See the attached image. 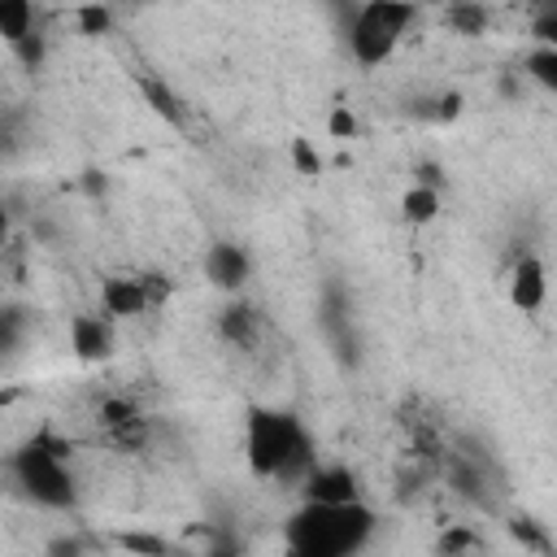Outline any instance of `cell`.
<instances>
[{"label": "cell", "instance_id": "1", "mask_svg": "<svg viewBox=\"0 0 557 557\" xmlns=\"http://www.w3.org/2000/svg\"><path fill=\"white\" fill-rule=\"evenodd\" d=\"M244 461L257 479H278V483H296V479L305 483L309 470L318 466L300 418L265 405H252L244 418Z\"/></svg>", "mask_w": 557, "mask_h": 557}, {"label": "cell", "instance_id": "2", "mask_svg": "<svg viewBox=\"0 0 557 557\" xmlns=\"http://www.w3.org/2000/svg\"><path fill=\"white\" fill-rule=\"evenodd\" d=\"M374 531V509L352 505H313L305 500L287 518V557H352Z\"/></svg>", "mask_w": 557, "mask_h": 557}, {"label": "cell", "instance_id": "3", "mask_svg": "<svg viewBox=\"0 0 557 557\" xmlns=\"http://www.w3.org/2000/svg\"><path fill=\"white\" fill-rule=\"evenodd\" d=\"M418 17V4H405V0H370L352 13V30H348V52L357 65L374 70L383 65L396 44L405 39L409 22Z\"/></svg>", "mask_w": 557, "mask_h": 557}, {"label": "cell", "instance_id": "4", "mask_svg": "<svg viewBox=\"0 0 557 557\" xmlns=\"http://www.w3.org/2000/svg\"><path fill=\"white\" fill-rule=\"evenodd\" d=\"M13 474L22 483V492L35 500V505H48V509H65L74 505V474L65 470V453L35 440L26 444L17 457H13Z\"/></svg>", "mask_w": 557, "mask_h": 557}, {"label": "cell", "instance_id": "5", "mask_svg": "<svg viewBox=\"0 0 557 557\" xmlns=\"http://www.w3.org/2000/svg\"><path fill=\"white\" fill-rule=\"evenodd\" d=\"M100 305H104V318H139L152 309V292L144 283V274H109L100 283Z\"/></svg>", "mask_w": 557, "mask_h": 557}, {"label": "cell", "instance_id": "6", "mask_svg": "<svg viewBox=\"0 0 557 557\" xmlns=\"http://www.w3.org/2000/svg\"><path fill=\"white\" fill-rule=\"evenodd\" d=\"M509 305L518 309V313H535V309H544V300H548V270H544V261L540 257H518L513 261V270H509Z\"/></svg>", "mask_w": 557, "mask_h": 557}, {"label": "cell", "instance_id": "7", "mask_svg": "<svg viewBox=\"0 0 557 557\" xmlns=\"http://www.w3.org/2000/svg\"><path fill=\"white\" fill-rule=\"evenodd\" d=\"M305 500L313 505H352L361 500L357 496V474L348 466H313L309 479H305Z\"/></svg>", "mask_w": 557, "mask_h": 557}, {"label": "cell", "instance_id": "8", "mask_svg": "<svg viewBox=\"0 0 557 557\" xmlns=\"http://www.w3.org/2000/svg\"><path fill=\"white\" fill-rule=\"evenodd\" d=\"M70 348L78 361H104L113 352V326L100 313H74L70 318Z\"/></svg>", "mask_w": 557, "mask_h": 557}, {"label": "cell", "instance_id": "9", "mask_svg": "<svg viewBox=\"0 0 557 557\" xmlns=\"http://www.w3.org/2000/svg\"><path fill=\"white\" fill-rule=\"evenodd\" d=\"M248 270H252V261H248V252L239 248V244H213L209 252H205V274L218 283V287H239L244 278H248Z\"/></svg>", "mask_w": 557, "mask_h": 557}, {"label": "cell", "instance_id": "10", "mask_svg": "<svg viewBox=\"0 0 557 557\" xmlns=\"http://www.w3.org/2000/svg\"><path fill=\"white\" fill-rule=\"evenodd\" d=\"M0 35H4V44L22 48L35 35V4L30 0H0Z\"/></svg>", "mask_w": 557, "mask_h": 557}, {"label": "cell", "instance_id": "11", "mask_svg": "<svg viewBox=\"0 0 557 557\" xmlns=\"http://www.w3.org/2000/svg\"><path fill=\"white\" fill-rule=\"evenodd\" d=\"M400 218H405L409 226H431V222L440 218V191H435L431 183L405 187V196H400Z\"/></svg>", "mask_w": 557, "mask_h": 557}, {"label": "cell", "instance_id": "12", "mask_svg": "<svg viewBox=\"0 0 557 557\" xmlns=\"http://www.w3.org/2000/svg\"><path fill=\"white\" fill-rule=\"evenodd\" d=\"M522 70H527L544 91L557 96V48H531L527 61H522Z\"/></svg>", "mask_w": 557, "mask_h": 557}, {"label": "cell", "instance_id": "13", "mask_svg": "<svg viewBox=\"0 0 557 557\" xmlns=\"http://www.w3.org/2000/svg\"><path fill=\"white\" fill-rule=\"evenodd\" d=\"M287 152H292V170H296V174H305V178H318V174H322V152L313 148L309 135H296Z\"/></svg>", "mask_w": 557, "mask_h": 557}, {"label": "cell", "instance_id": "14", "mask_svg": "<svg viewBox=\"0 0 557 557\" xmlns=\"http://www.w3.org/2000/svg\"><path fill=\"white\" fill-rule=\"evenodd\" d=\"M252 326H257V313H252L248 305H231V309L222 313V331H226V339H235V344H248V339H252Z\"/></svg>", "mask_w": 557, "mask_h": 557}, {"label": "cell", "instance_id": "15", "mask_svg": "<svg viewBox=\"0 0 557 557\" xmlns=\"http://www.w3.org/2000/svg\"><path fill=\"white\" fill-rule=\"evenodd\" d=\"M357 131H361V122H357L352 104H331V113H326V135L339 139V144H348V139H357Z\"/></svg>", "mask_w": 557, "mask_h": 557}, {"label": "cell", "instance_id": "16", "mask_svg": "<svg viewBox=\"0 0 557 557\" xmlns=\"http://www.w3.org/2000/svg\"><path fill=\"white\" fill-rule=\"evenodd\" d=\"M448 26L461 30V35H479L487 26V9H479V4H453L448 9Z\"/></svg>", "mask_w": 557, "mask_h": 557}, {"label": "cell", "instance_id": "17", "mask_svg": "<svg viewBox=\"0 0 557 557\" xmlns=\"http://www.w3.org/2000/svg\"><path fill=\"white\" fill-rule=\"evenodd\" d=\"M74 17H78V26H83L87 35H104V30L113 26V13H109L104 4H83Z\"/></svg>", "mask_w": 557, "mask_h": 557}, {"label": "cell", "instance_id": "18", "mask_svg": "<svg viewBox=\"0 0 557 557\" xmlns=\"http://www.w3.org/2000/svg\"><path fill=\"white\" fill-rule=\"evenodd\" d=\"M531 35H535V48H557V9H544L535 17Z\"/></svg>", "mask_w": 557, "mask_h": 557}, {"label": "cell", "instance_id": "19", "mask_svg": "<svg viewBox=\"0 0 557 557\" xmlns=\"http://www.w3.org/2000/svg\"><path fill=\"white\" fill-rule=\"evenodd\" d=\"M457 113H461V96H457V91H448V96H440V117H444V122H453Z\"/></svg>", "mask_w": 557, "mask_h": 557}]
</instances>
